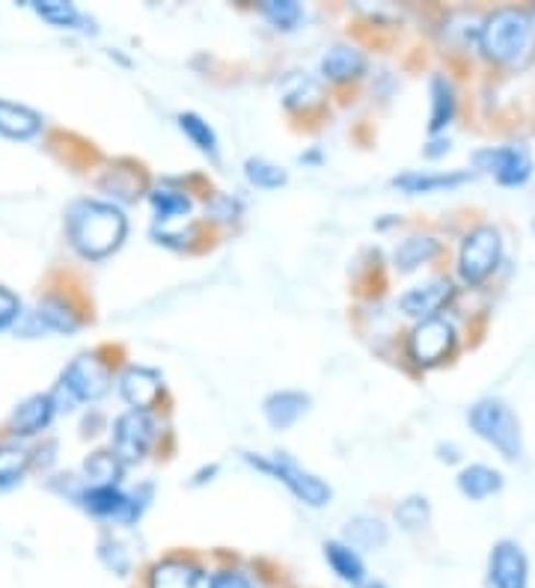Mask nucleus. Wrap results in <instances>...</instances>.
Listing matches in <instances>:
<instances>
[{
  "label": "nucleus",
  "instance_id": "nucleus-1",
  "mask_svg": "<svg viewBox=\"0 0 535 588\" xmlns=\"http://www.w3.org/2000/svg\"><path fill=\"white\" fill-rule=\"evenodd\" d=\"M128 220L111 203L99 199H81L69 208V238L75 250L87 258L111 256L125 241Z\"/></svg>",
  "mask_w": 535,
  "mask_h": 588
},
{
  "label": "nucleus",
  "instance_id": "nucleus-2",
  "mask_svg": "<svg viewBox=\"0 0 535 588\" xmlns=\"http://www.w3.org/2000/svg\"><path fill=\"white\" fill-rule=\"evenodd\" d=\"M479 48L503 66L524 62L535 48V19L526 10H497L479 27Z\"/></svg>",
  "mask_w": 535,
  "mask_h": 588
},
{
  "label": "nucleus",
  "instance_id": "nucleus-3",
  "mask_svg": "<svg viewBox=\"0 0 535 588\" xmlns=\"http://www.w3.org/2000/svg\"><path fill=\"white\" fill-rule=\"evenodd\" d=\"M470 425L482 440H488L509 461H517L524 454L521 425H517L512 407L500 399H485V402L474 404L470 407Z\"/></svg>",
  "mask_w": 535,
  "mask_h": 588
},
{
  "label": "nucleus",
  "instance_id": "nucleus-4",
  "mask_svg": "<svg viewBox=\"0 0 535 588\" xmlns=\"http://www.w3.org/2000/svg\"><path fill=\"white\" fill-rule=\"evenodd\" d=\"M503 258V238L494 227H479L464 238L462 253H458V277L467 286H479L491 277Z\"/></svg>",
  "mask_w": 535,
  "mask_h": 588
},
{
  "label": "nucleus",
  "instance_id": "nucleus-5",
  "mask_svg": "<svg viewBox=\"0 0 535 588\" xmlns=\"http://www.w3.org/2000/svg\"><path fill=\"white\" fill-rule=\"evenodd\" d=\"M248 464H253L262 473L274 475L277 482H283L292 494L298 496L300 503H307L312 508L328 506L330 496H333V491L321 482L319 475L300 470L288 454H274V458H253V454H248Z\"/></svg>",
  "mask_w": 535,
  "mask_h": 588
},
{
  "label": "nucleus",
  "instance_id": "nucleus-6",
  "mask_svg": "<svg viewBox=\"0 0 535 588\" xmlns=\"http://www.w3.org/2000/svg\"><path fill=\"white\" fill-rule=\"evenodd\" d=\"M107 390H111V372L95 354H83L69 362V369L62 372L60 387H57V392L66 395L69 411L78 402H99Z\"/></svg>",
  "mask_w": 535,
  "mask_h": 588
},
{
  "label": "nucleus",
  "instance_id": "nucleus-7",
  "mask_svg": "<svg viewBox=\"0 0 535 588\" xmlns=\"http://www.w3.org/2000/svg\"><path fill=\"white\" fill-rule=\"evenodd\" d=\"M474 164L497 178V185L517 187L533 176V158L524 146H491L476 152Z\"/></svg>",
  "mask_w": 535,
  "mask_h": 588
},
{
  "label": "nucleus",
  "instance_id": "nucleus-8",
  "mask_svg": "<svg viewBox=\"0 0 535 588\" xmlns=\"http://www.w3.org/2000/svg\"><path fill=\"white\" fill-rule=\"evenodd\" d=\"M455 348V327L443 319H425L408 336V354L417 366H437Z\"/></svg>",
  "mask_w": 535,
  "mask_h": 588
},
{
  "label": "nucleus",
  "instance_id": "nucleus-9",
  "mask_svg": "<svg viewBox=\"0 0 535 588\" xmlns=\"http://www.w3.org/2000/svg\"><path fill=\"white\" fill-rule=\"evenodd\" d=\"M155 443L152 416L144 411L123 413L114 425V454L123 464L140 461Z\"/></svg>",
  "mask_w": 535,
  "mask_h": 588
},
{
  "label": "nucleus",
  "instance_id": "nucleus-10",
  "mask_svg": "<svg viewBox=\"0 0 535 588\" xmlns=\"http://www.w3.org/2000/svg\"><path fill=\"white\" fill-rule=\"evenodd\" d=\"M83 508L95 517H116L123 523H134L146 503H140V496L123 494L116 485H95L81 494Z\"/></svg>",
  "mask_w": 535,
  "mask_h": 588
},
{
  "label": "nucleus",
  "instance_id": "nucleus-11",
  "mask_svg": "<svg viewBox=\"0 0 535 588\" xmlns=\"http://www.w3.org/2000/svg\"><path fill=\"white\" fill-rule=\"evenodd\" d=\"M530 562L524 550L512 541H500L491 553V586L494 588H526Z\"/></svg>",
  "mask_w": 535,
  "mask_h": 588
},
{
  "label": "nucleus",
  "instance_id": "nucleus-12",
  "mask_svg": "<svg viewBox=\"0 0 535 588\" xmlns=\"http://www.w3.org/2000/svg\"><path fill=\"white\" fill-rule=\"evenodd\" d=\"M453 298V283L449 279H429L422 286H413L399 298L401 312H408L413 319H434V312H441Z\"/></svg>",
  "mask_w": 535,
  "mask_h": 588
},
{
  "label": "nucleus",
  "instance_id": "nucleus-13",
  "mask_svg": "<svg viewBox=\"0 0 535 588\" xmlns=\"http://www.w3.org/2000/svg\"><path fill=\"white\" fill-rule=\"evenodd\" d=\"M161 392H164L161 374L155 369H146V366H132L119 378V395L132 404L134 411L146 413L149 407H155V402L161 399Z\"/></svg>",
  "mask_w": 535,
  "mask_h": 588
},
{
  "label": "nucleus",
  "instance_id": "nucleus-14",
  "mask_svg": "<svg viewBox=\"0 0 535 588\" xmlns=\"http://www.w3.org/2000/svg\"><path fill=\"white\" fill-rule=\"evenodd\" d=\"M149 588H212V577L182 558H170L155 565L149 574Z\"/></svg>",
  "mask_w": 535,
  "mask_h": 588
},
{
  "label": "nucleus",
  "instance_id": "nucleus-15",
  "mask_svg": "<svg viewBox=\"0 0 535 588\" xmlns=\"http://www.w3.org/2000/svg\"><path fill=\"white\" fill-rule=\"evenodd\" d=\"M54 399L52 395H31L27 402H21L15 407V413L10 416V431L15 437H31V434H39L42 428H48V423L54 419Z\"/></svg>",
  "mask_w": 535,
  "mask_h": 588
},
{
  "label": "nucleus",
  "instance_id": "nucleus-16",
  "mask_svg": "<svg viewBox=\"0 0 535 588\" xmlns=\"http://www.w3.org/2000/svg\"><path fill=\"white\" fill-rule=\"evenodd\" d=\"M363 69H366V57L351 45H333L321 57V72L328 74L330 81H354V78H361Z\"/></svg>",
  "mask_w": 535,
  "mask_h": 588
},
{
  "label": "nucleus",
  "instance_id": "nucleus-17",
  "mask_svg": "<svg viewBox=\"0 0 535 588\" xmlns=\"http://www.w3.org/2000/svg\"><path fill=\"white\" fill-rule=\"evenodd\" d=\"M309 399L304 392H274V395H268L265 399V419L274 428H288V425H295L307 413Z\"/></svg>",
  "mask_w": 535,
  "mask_h": 588
},
{
  "label": "nucleus",
  "instance_id": "nucleus-18",
  "mask_svg": "<svg viewBox=\"0 0 535 588\" xmlns=\"http://www.w3.org/2000/svg\"><path fill=\"white\" fill-rule=\"evenodd\" d=\"M42 116L31 107H21V104L0 102V135L12 137V140H31L39 135Z\"/></svg>",
  "mask_w": 535,
  "mask_h": 588
},
{
  "label": "nucleus",
  "instance_id": "nucleus-19",
  "mask_svg": "<svg viewBox=\"0 0 535 588\" xmlns=\"http://www.w3.org/2000/svg\"><path fill=\"white\" fill-rule=\"evenodd\" d=\"M470 173H401L392 185L408 194H432V191H449L464 185Z\"/></svg>",
  "mask_w": 535,
  "mask_h": 588
},
{
  "label": "nucleus",
  "instance_id": "nucleus-20",
  "mask_svg": "<svg viewBox=\"0 0 535 588\" xmlns=\"http://www.w3.org/2000/svg\"><path fill=\"white\" fill-rule=\"evenodd\" d=\"M458 487H462V494L467 496V499L479 503V499L497 494V491L503 487V475L497 473V470H491V466L474 464L467 466V470H462V475H458Z\"/></svg>",
  "mask_w": 535,
  "mask_h": 588
},
{
  "label": "nucleus",
  "instance_id": "nucleus-21",
  "mask_svg": "<svg viewBox=\"0 0 535 588\" xmlns=\"http://www.w3.org/2000/svg\"><path fill=\"white\" fill-rule=\"evenodd\" d=\"M455 116V90L453 83L446 81L443 74H437L432 81V123H429V131L437 135L446 125L453 123Z\"/></svg>",
  "mask_w": 535,
  "mask_h": 588
},
{
  "label": "nucleus",
  "instance_id": "nucleus-22",
  "mask_svg": "<svg viewBox=\"0 0 535 588\" xmlns=\"http://www.w3.org/2000/svg\"><path fill=\"white\" fill-rule=\"evenodd\" d=\"M325 553H328L330 568L340 574V579H345V583H351V586H361L363 577H366V568H363L361 556H357L349 544H337V541H330L328 547H325Z\"/></svg>",
  "mask_w": 535,
  "mask_h": 588
},
{
  "label": "nucleus",
  "instance_id": "nucleus-23",
  "mask_svg": "<svg viewBox=\"0 0 535 588\" xmlns=\"http://www.w3.org/2000/svg\"><path fill=\"white\" fill-rule=\"evenodd\" d=\"M437 256V241L434 238H408L399 250H396V268L413 270L432 262Z\"/></svg>",
  "mask_w": 535,
  "mask_h": 588
},
{
  "label": "nucleus",
  "instance_id": "nucleus-24",
  "mask_svg": "<svg viewBox=\"0 0 535 588\" xmlns=\"http://www.w3.org/2000/svg\"><path fill=\"white\" fill-rule=\"evenodd\" d=\"M125 464L116 458L114 452H95L87 458V464H83V473L87 479L95 485H116L119 482V475H123Z\"/></svg>",
  "mask_w": 535,
  "mask_h": 588
},
{
  "label": "nucleus",
  "instance_id": "nucleus-25",
  "mask_svg": "<svg viewBox=\"0 0 535 588\" xmlns=\"http://www.w3.org/2000/svg\"><path fill=\"white\" fill-rule=\"evenodd\" d=\"M280 93H283V102L288 107H309V104H316L321 99L319 83L307 78V74H288L283 87H280Z\"/></svg>",
  "mask_w": 535,
  "mask_h": 588
},
{
  "label": "nucleus",
  "instance_id": "nucleus-26",
  "mask_svg": "<svg viewBox=\"0 0 535 588\" xmlns=\"http://www.w3.org/2000/svg\"><path fill=\"white\" fill-rule=\"evenodd\" d=\"M33 321H36V327H42V331L54 333H72L78 327L75 312L66 310L57 300H45L39 310H36V315H33Z\"/></svg>",
  "mask_w": 535,
  "mask_h": 588
},
{
  "label": "nucleus",
  "instance_id": "nucleus-27",
  "mask_svg": "<svg viewBox=\"0 0 535 588\" xmlns=\"http://www.w3.org/2000/svg\"><path fill=\"white\" fill-rule=\"evenodd\" d=\"M155 215L161 223H170L175 217H185L191 211V199L182 191H170V187H158L152 194Z\"/></svg>",
  "mask_w": 535,
  "mask_h": 588
},
{
  "label": "nucleus",
  "instance_id": "nucleus-28",
  "mask_svg": "<svg viewBox=\"0 0 535 588\" xmlns=\"http://www.w3.org/2000/svg\"><path fill=\"white\" fill-rule=\"evenodd\" d=\"M33 10L39 12L45 21H52L54 27H78V24H83L81 12L75 10L72 3H62V0H33Z\"/></svg>",
  "mask_w": 535,
  "mask_h": 588
},
{
  "label": "nucleus",
  "instance_id": "nucleus-29",
  "mask_svg": "<svg viewBox=\"0 0 535 588\" xmlns=\"http://www.w3.org/2000/svg\"><path fill=\"white\" fill-rule=\"evenodd\" d=\"M31 464V452L21 446H3L0 449V487L15 485Z\"/></svg>",
  "mask_w": 535,
  "mask_h": 588
},
{
  "label": "nucleus",
  "instance_id": "nucleus-30",
  "mask_svg": "<svg viewBox=\"0 0 535 588\" xmlns=\"http://www.w3.org/2000/svg\"><path fill=\"white\" fill-rule=\"evenodd\" d=\"M259 12H262L277 31H292L300 21V15H304L300 3H295V0H265V3L259 7Z\"/></svg>",
  "mask_w": 535,
  "mask_h": 588
},
{
  "label": "nucleus",
  "instance_id": "nucleus-31",
  "mask_svg": "<svg viewBox=\"0 0 535 588\" xmlns=\"http://www.w3.org/2000/svg\"><path fill=\"white\" fill-rule=\"evenodd\" d=\"M179 128L185 131L191 140H194V146L200 149V152H208V155H215L217 152V137L215 131L208 128V123H203L196 114H182L179 116Z\"/></svg>",
  "mask_w": 535,
  "mask_h": 588
},
{
  "label": "nucleus",
  "instance_id": "nucleus-32",
  "mask_svg": "<svg viewBox=\"0 0 535 588\" xmlns=\"http://www.w3.org/2000/svg\"><path fill=\"white\" fill-rule=\"evenodd\" d=\"M396 520H399L408 532L422 529L429 523V499H425V496H411V499H405V503L396 508Z\"/></svg>",
  "mask_w": 535,
  "mask_h": 588
},
{
  "label": "nucleus",
  "instance_id": "nucleus-33",
  "mask_svg": "<svg viewBox=\"0 0 535 588\" xmlns=\"http://www.w3.org/2000/svg\"><path fill=\"white\" fill-rule=\"evenodd\" d=\"M349 538L354 544H363V547H382L387 541V529H384L382 520H369V517H361L349 527Z\"/></svg>",
  "mask_w": 535,
  "mask_h": 588
},
{
  "label": "nucleus",
  "instance_id": "nucleus-34",
  "mask_svg": "<svg viewBox=\"0 0 535 588\" xmlns=\"http://www.w3.org/2000/svg\"><path fill=\"white\" fill-rule=\"evenodd\" d=\"M248 178L253 182L257 187H280L286 185V173L280 170V166L268 164V161H262V158H250L248 161Z\"/></svg>",
  "mask_w": 535,
  "mask_h": 588
},
{
  "label": "nucleus",
  "instance_id": "nucleus-35",
  "mask_svg": "<svg viewBox=\"0 0 535 588\" xmlns=\"http://www.w3.org/2000/svg\"><path fill=\"white\" fill-rule=\"evenodd\" d=\"M15 319H19V300L0 286V331H7Z\"/></svg>",
  "mask_w": 535,
  "mask_h": 588
},
{
  "label": "nucleus",
  "instance_id": "nucleus-36",
  "mask_svg": "<svg viewBox=\"0 0 535 588\" xmlns=\"http://www.w3.org/2000/svg\"><path fill=\"white\" fill-rule=\"evenodd\" d=\"M212 588H253V583L241 570H220L212 577Z\"/></svg>",
  "mask_w": 535,
  "mask_h": 588
},
{
  "label": "nucleus",
  "instance_id": "nucleus-37",
  "mask_svg": "<svg viewBox=\"0 0 535 588\" xmlns=\"http://www.w3.org/2000/svg\"><path fill=\"white\" fill-rule=\"evenodd\" d=\"M434 149H429V152H425V155L429 158H437V155H443V152H449V140H434Z\"/></svg>",
  "mask_w": 535,
  "mask_h": 588
},
{
  "label": "nucleus",
  "instance_id": "nucleus-38",
  "mask_svg": "<svg viewBox=\"0 0 535 588\" xmlns=\"http://www.w3.org/2000/svg\"><path fill=\"white\" fill-rule=\"evenodd\" d=\"M372 588H384V586H372Z\"/></svg>",
  "mask_w": 535,
  "mask_h": 588
},
{
  "label": "nucleus",
  "instance_id": "nucleus-39",
  "mask_svg": "<svg viewBox=\"0 0 535 588\" xmlns=\"http://www.w3.org/2000/svg\"><path fill=\"white\" fill-rule=\"evenodd\" d=\"M533 229H535V227H533Z\"/></svg>",
  "mask_w": 535,
  "mask_h": 588
}]
</instances>
